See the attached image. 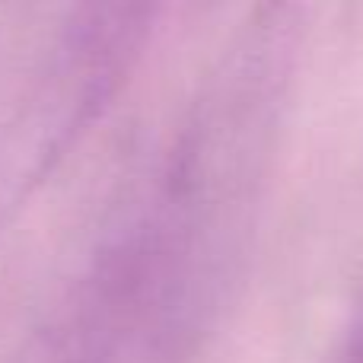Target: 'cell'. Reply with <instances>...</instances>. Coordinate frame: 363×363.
I'll return each mask as SVG.
<instances>
[{
  "mask_svg": "<svg viewBox=\"0 0 363 363\" xmlns=\"http://www.w3.org/2000/svg\"><path fill=\"white\" fill-rule=\"evenodd\" d=\"M296 55V6L262 0L188 112L150 217L128 245V319L188 335L217 309L268 182Z\"/></svg>",
  "mask_w": 363,
  "mask_h": 363,
  "instance_id": "cell-1",
  "label": "cell"
},
{
  "mask_svg": "<svg viewBox=\"0 0 363 363\" xmlns=\"http://www.w3.org/2000/svg\"><path fill=\"white\" fill-rule=\"evenodd\" d=\"M163 6L166 0H89L83 55L89 57V67L99 80L131 67Z\"/></svg>",
  "mask_w": 363,
  "mask_h": 363,
  "instance_id": "cell-2",
  "label": "cell"
},
{
  "mask_svg": "<svg viewBox=\"0 0 363 363\" xmlns=\"http://www.w3.org/2000/svg\"><path fill=\"white\" fill-rule=\"evenodd\" d=\"M347 363H363V313L354 325V335H351V347H347Z\"/></svg>",
  "mask_w": 363,
  "mask_h": 363,
  "instance_id": "cell-3",
  "label": "cell"
}]
</instances>
